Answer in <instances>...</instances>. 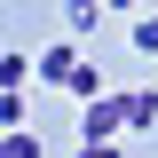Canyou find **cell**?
<instances>
[{"mask_svg":"<svg viewBox=\"0 0 158 158\" xmlns=\"http://www.w3.org/2000/svg\"><path fill=\"white\" fill-rule=\"evenodd\" d=\"M95 24H103V0H63V32L71 40H87Z\"/></svg>","mask_w":158,"mask_h":158,"instance_id":"5b68a950","label":"cell"},{"mask_svg":"<svg viewBox=\"0 0 158 158\" xmlns=\"http://www.w3.org/2000/svg\"><path fill=\"white\" fill-rule=\"evenodd\" d=\"M71 63H79V40H56V48H40V56H32V79L63 87V79H71Z\"/></svg>","mask_w":158,"mask_h":158,"instance_id":"6da1fadb","label":"cell"},{"mask_svg":"<svg viewBox=\"0 0 158 158\" xmlns=\"http://www.w3.org/2000/svg\"><path fill=\"white\" fill-rule=\"evenodd\" d=\"M103 8H142V0H103Z\"/></svg>","mask_w":158,"mask_h":158,"instance_id":"8fae6325","label":"cell"},{"mask_svg":"<svg viewBox=\"0 0 158 158\" xmlns=\"http://www.w3.org/2000/svg\"><path fill=\"white\" fill-rule=\"evenodd\" d=\"M0 158H40V135L32 127H0Z\"/></svg>","mask_w":158,"mask_h":158,"instance_id":"8992f818","label":"cell"},{"mask_svg":"<svg viewBox=\"0 0 158 158\" xmlns=\"http://www.w3.org/2000/svg\"><path fill=\"white\" fill-rule=\"evenodd\" d=\"M32 79V56H0V87H24Z\"/></svg>","mask_w":158,"mask_h":158,"instance_id":"ba28073f","label":"cell"},{"mask_svg":"<svg viewBox=\"0 0 158 158\" xmlns=\"http://www.w3.org/2000/svg\"><path fill=\"white\" fill-rule=\"evenodd\" d=\"M135 48H142V56H158V16H135Z\"/></svg>","mask_w":158,"mask_h":158,"instance_id":"9c48e42d","label":"cell"},{"mask_svg":"<svg viewBox=\"0 0 158 158\" xmlns=\"http://www.w3.org/2000/svg\"><path fill=\"white\" fill-rule=\"evenodd\" d=\"M111 135H118V95H95L79 111V142H111Z\"/></svg>","mask_w":158,"mask_h":158,"instance_id":"7a4b0ae2","label":"cell"},{"mask_svg":"<svg viewBox=\"0 0 158 158\" xmlns=\"http://www.w3.org/2000/svg\"><path fill=\"white\" fill-rule=\"evenodd\" d=\"M118 127H135V135L158 127V95H142V87H135V95H118Z\"/></svg>","mask_w":158,"mask_h":158,"instance_id":"277c9868","label":"cell"},{"mask_svg":"<svg viewBox=\"0 0 158 158\" xmlns=\"http://www.w3.org/2000/svg\"><path fill=\"white\" fill-rule=\"evenodd\" d=\"M150 95H158V87H150Z\"/></svg>","mask_w":158,"mask_h":158,"instance_id":"7c38bea8","label":"cell"},{"mask_svg":"<svg viewBox=\"0 0 158 158\" xmlns=\"http://www.w3.org/2000/svg\"><path fill=\"white\" fill-rule=\"evenodd\" d=\"M79 158H118V142H79Z\"/></svg>","mask_w":158,"mask_h":158,"instance_id":"30bf717a","label":"cell"},{"mask_svg":"<svg viewBox=\"0 0 158 158\" xmlns=\"http://www.w3.org/2000/svg\"><path fill=\"white\" fill-rule=\"evenodd\" d=\"M63 87H71L79 103H95V95H111V79H103V63H95V56H79V63H71V79H63Z\"/></svg>","mask_w":158,"mask_h":158,"instance_id":"3957f363","label":"cell"},{"mask_svg":"<svg viewBox=\"0 0 158 158\" xmlns=\"http://www.w3.org/2000/svg\"><path fill=\"white\" fill-rule=\"evenodd\" d=\"M0 127H24V87H0Z\"/></svg>","mask_w":158,"mask_h":158,"instance_id":"52a82bcc","label":"cell"}]
</instances>
